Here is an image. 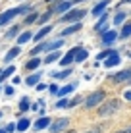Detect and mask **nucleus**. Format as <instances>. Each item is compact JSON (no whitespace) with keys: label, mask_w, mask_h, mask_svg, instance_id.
Listing matches in <instances>:
<instances>
[{"label":"nucleus","mask_w":131,"mask_h":133,"mask_svg":"<svg viewBox=\"0 0 131 133\" xmlns=\"http://www.w3.org/2000/svg\"><path fill=\"white\" fill-rule=\"evenodd\" d=\"M27 12H29V6H17V8H12V10H6L0 16V27L6 25L8 21H12L17 14H27Z\"/></svg>","instance_id":"nucleus-1"},{"label":"nucleus","mask_w":131,"mask_h":133,"mask_svg":"<svg viewBox=\"0 0 131 133\" xmlns=\"http://www.w3.org/2000/svg\"><path fill=\"white\" fill-rule=\"evenodd\" d=\"M13 71H16V68H13V66H10V68H6V70L2 71V79H6V77H10V75H12Z\"/></svg>","instance_id":"nucleus-30"},{"label":"nucleus","mask_w":131,"mask_h":133,"mask_svg":"<svg viewBox=\"0 0 131 133\" xmlns=\"http://www.w3.org/2000/svg\"><path fill=\"white\" fill-rule=\"evenodd\" d=\"M71 75V70L67 68V70H64V71H56V73H52V77L54 79H66V77H70Z\"/></svg>","instance_id":"nucleus-18"},{"label":"nucleus","mask_w":131,"mask_h":133,"mask_svg":"<svg viewBox=\"0 0 131 133\" xmlns=\"http://www.w3.org/2000/svg\"><path fill=\"white\" fill-rule=\"evenodd\" d=\"M87 133H98V129H93V131H87Z\"/></svg>","instance_id":"nucleus-41"},{"label":"nucleus","mask_w":131,"mask_h":133,"mask_svg":"<svg viewBox=\"0 0 131 133\" xmlns=\"http://www.w3.org/2000/svg\"><path fill=\"white\" fill-rule=\"evenodd\" d=\"M102 100H104V93H102V91H96V93H93V95H89V97H87L85 106H87V108H94L96 104H100Z\"/></svg>","instance_id":"nucleus-3"},{"label":"nucleus","mask_w":131,"mask_h":133,"mask_svg":"<svg viewBox=\"0 0 131 133\" xmlns=\"http://www.w3.org/2000/svg\"><path fill=\"white\" fill-rule=\"evenodd\" d=\"M67 125H70V120H67V118H60V120H56L50 125V133H60V131H64Z\"/></svg>","instance_id":"nucleus-5"},{"label":"nucleus","mask_w":131,"mask_h":133,"mask_svg":"<svg viewBox=\"0 0 131 133\" xmlns=\"http://www.w3.org/2000/svg\"><path fill=\"white\" fill-rule=\"evenodd\" d=\"M77 52H79V46H73V48L70 50V52L66 54V56H62L60 64H62V66H70L71 62H75V54H77Z\"/></svg>","instance_id":"nucleus-6"},{"label":"nucleus","mask_w":131,"mask_h":133,"mask_svg":"<svg viewBox=\"0 0 131 133\" xmlns=\"http://www.w3.org/2000/svg\"><path fill=\"white\" fill-rule=\"evenodd\" d=\"M29 125H31V122L27 120V118H21V120H19V123L16 125V129H19V131H25Z\"/></svg>","instance_id":"nucleus-21"},{"label":"nucleus","mask_w":131,"mask_h":133,"mask_svg":"<svg viewBox=\"0 0 131 133\" xmlns=\"http://www.w3.org/2000/svg\"><path fill=\"white\" fill-rule=\"evenodd\" d=\"M40 62H43V60H39V58H31V60L25 64V68H27V70H37V68L40 66Z\"/></svg>","instance_id":"nucleus-17"},{"label":"nucleus","mask_w":131,"mask_h":133,"mask_svg":"<svg viewBox=\"0 0 131 133\" xmlns=\"http://www.w3.org/2000/svg\"><path fill=\"white\" fill-rule=\"evenodd\" d=\"M83 16H85V10H71L66 16H62L60 21H79V19H83Z\"/></svg>","instance_id":"nucleus-4"},{"label":"nucleus","mask_w":131,"mask_h":133,"mask_svg":"<svg viewBox=\"0 0 131 133\" xmlns=\"http://www.w3.org/2000/svg\"><path fill=\"white\" fill-rule=\"evenodd\" d=\"M50 31H52V27H50V25H44L43 29H40L39 33L35 35V41H40V39H43V37H46L48 33H50Z\"/></svg>","instance_id":"nucleus-16"},{"label":"nucleus","mask_w":131,"mask_h":133,"mask_svg":"<svg viewBox=\"0 0 131 133\" xmlns=\"http://www.w3.org/2000/svg\"><path fill=\"white\" fill-rule=\"evenodd\" d=\"M67 133H75V129H70V131H67Z\"/></svg>","instance_id":"nucleus-42"},{"label":"nucleus","mask_w":131,"mask_h":133,"mask_svg":"<svg viewBox=\"0 0 131 133\" xmlns=\"http://www.w3.org/2000/svg\"><path fill=\"white\" fill-rule=\"evenodd\" d=\"M123 133H131V125L127 127V129H123Z\"/></svg>","instance_id":"nucleus-39"},{"label":"nucleus","mask_w":131,"mask_h":133,"mask_svg":"<svg viewBox=\"0 0 131 133\" xmlns=\"http://www.w3.org/2000/svg\"><path fill=\"white\" fill-rule=\"evenodd\" d=\"M129 35H131V23H125L123 27H121L120 37H121V39H125V37H129Z\"/></svg>","instance_id":"nucleus-25"},{"label":"nucleus","mask_w":131,"mask_h":133,"mask_svg":"<svg viewBox=\"0 0 131 133\" xmlns=\"http://www.w3.org/2000/svg\"><path fill=\"white\" fill-rule=\"evenodd\" d=\"M64 106H70V100H60L56 104V108H64Z\"/></svg>","instance_id":"nucleus-34"},{"label":"nucleus","mask_w":131,"mask_h":133,"mask_svg":"<svg viewBox=\"0 0 131 133\" xmlns=\"http://www.w3.org/2000/svg\"><path fill=\"white\" fill-rule=\"evenodd\" d=\"M56 60H62V58H60V50H58V52H50V54L46 56V60H44V62H46V64H54Z\"/></svg>","instance_id":"nucleus-20"},{"label":"nucleus","mask_w":131,"mask_h":133,"mask_svg":"<svg viewBox=\"0 0 131 133\" xmlns=\"http://www.w3.org/2000/svg\"><path fill=\"white\" fill-rule=\"evenodd\" d=\"M29 106H31V102H29V98H21L19 100V110H21V112H25V110H29Z\"/></svg>","instance_id":"nucleus-26"},{"label":"nucleus","mask_w":131,"mask_h":133,"mask_svg":"<svg viewBox=\"0 0 131 133\" xmlns=\"http://www.w3.org/2000/svg\"><path fill=\"white\" fill-rule=\"evenodd\" d=\"M123 21H125V14L120 10L118 14H116V17H114V23H116V25H120V23H123Z\"/></svg>","instance_id":"nucleus-28"},{"label":"nucleus","mask_w":131,"mask_h":133,"mask_svg":"<svg viewBox=\"0 0 131 133\" xmlns=\"http://www.w3.org/2000/svg\"><path fill=\"white\" fill-rule=\"evenodd\" d=\"M48 123H50V120H48L46 116H43V118H39L37 122H35V129H44V127H48Z\"/></svg>","instance_id":"nucleus-12"},{"label":"nucleus","mask_w":131,"mask_h":133,"mask_svg":"<svg viewBox=\"0 0 131 133\" xmlns=\"http://www.w3.org/2000/svg\"><path fill=\"white\" fill-rule=\"evenodd\" d=\"M112 54H114V52H112V50H104V52H100V54H98V60H106V58H110L112 56Z\"/></svg>","instance_id":"nucleus-32"},{"label":"nucleus","mask_w":131,"mask_h":133,"mask_svg":"<svg viewBox=\"0 0 131 133\" xmlns=\"http://www.w3.org/2000/svg\"><path fill=\"white\" fill-rule=\"evenodd\" d=\"M46 2H52V0H46Z\"/></svg>","instance_id":"nucleus-45"},{"label":"nucleus","mask_w":131,"mask_h":133,"mask_svg":"<svg viewBox=\"0 0 131 133\" xmlns=\"http://www.w3.org/2000/svg\"><path fill=\"white\" fill-rule=\"evenodd\" d=\"M73 89H75V83H70V85L62 87V89L58 91V97H66V95H70V93H71Z\"/></svg>","instance_id":"nucleus-15"},{"label":"nucleus","mask_w":131,"mask_h":133,"mask_svg":"<svg viewBox=\"0 0 131 133\" xmlns=\"http://www.w3.org/2000/svg\"><path fill=\"white\" fill-rule=\"evenodd\" d=\"M116 37H118V33H116V31H106V33L102 35V41H104L106 44H110L112 41H116Z\"/></svg>","instance_id":"nucleus-13"},{"label":"nucleus","mask_w":131,"mask_h":133,"mask_svg":"<svg viewBox=\"0 0 131 133\" xmlns=\"http://www.w3.org/2000/svg\"><path fill=\"white\" fill-rule=\"evenodd\" d=\"M71 2H73V4H77V2H85V0H71Z\"/></svg>","instance_id":"nucleus-40"},{"label":"nucleus","mask_w":131,"mask_h":133,"mask_svg":"<svg viewBox=\"0 0 131 133\" xmlns=\"http://www.w3.org/2000/svg\"><path fill=\"white\" fill-rule=\"evenodd\" d=\"M0 133H6V131H4V129H0Z\"/></svg>","instance_id":"nucleus-44"},{"label":"nucleus","mask_w":131,"mask_h":133,"mask_svg":"<svg viewBox=\"0 0 131 133\" xmlns=\"http://www.w3.org/2000/svg\"><path fill=\"white\" fill-rule=\"evenodd\" d=\"M81 29V25L79 23H75V25H71V27H67L66 31H62V37H66V35H73L75 31H79Z\"/></svg>","instance_id":"nucleus-23"},{"label":"nucleus","mask_w":131,"mask_h":133,"mask_svg":"<svg viewBox=\"0 0 131 133\" xmlns=\"http://www.w3.org/2000/svg\"><path fill=\"white\" fill-rule=\"evenodd\" d=\"M118 133H123V131H118Z\"/></svg>","instance_id":"nucleus-46"},{"label":"nucleus","mask_w":131,"mask_h":133,"mask_svg":"<svg viewBox=\"0 0 131 133\" xmlns=\"http://www.w3.org/2000/svg\"><path fill=\"white\" fill-rule=\"evenodd\" d=\"M37 19H39V14H31V16L25 17V23H27V25H29V23H35Z\"/></svg>","instance_id":"nucleus-31"},{"label":"nucleus","mask_w":131,"mask_h":133,"mask_svg":"<svg viewBox=\"0 0 131 133\" xmlns=\"http://www.w3.org/2000/svg\"><path fill=\"white\" fill-rule=\"evenodd\" d=\"M125 98H127V100H131V91H125Z\"/></svg>","instance_id":"nucleus-38"},{"label":"nucleus","mask_w":131,"mask_h":133,"mask_svg":"<svg viewBox=\"0 0 131 133\" xmlns=\"http://www.w3.org/2000/svg\"><path fill=\"white\" fill-rule=\"evenodd\" d=\"M39 79H40V73H33V75L27 77V85H39Z\"/></svg>","instance_id":"nucleus-24"},{"label":"nucleus","mask_w":131,"mask_h":133,"mask_svg":"<svg viewBox=\"0 0 131 133\" xmlns=\"http://www.w3.org/2000/svg\"><path fill=\"white\" fill-rule=\"evenodd\" d=\"M70 6H73V2H71V0H66V2H60V4H58L56 8H54V12H58V14H60V12H66V10H67Z\"/></svg>","instance_id":"nucleus-14"},{"label":"nucleus","mask_w":131,"mask_h":133,"mask_svg":"<svg viewBox=\"0 0 131 133\" xmlns=\"http://www.w3.org/2000/svg\"><path fill=\"white\" fill-rule=\"evenodd\" d=\"M79 100H81V98H73V100H70V106H75V104H79Z\"/></svg>","instance_id":"nucleus-37"},{"label":"nucleus","mask_w":131,"mask_h":133,"mask_svg":"<svg viewBox=\"0 0 131 133\" xmlns=\"http://www.w3.org/2000/svg\"><path fill=\"white\" fill-rule=\"evenodd\" d=\"M108 4H110V0H102L100 4H96V6L93 8V16H102V12L108 8Z\"/></svg>","instance_id":"nucleus-9"},{"label":"nucleus","mask_w":131,"mask_h":133,"mask_svg":"<svg viewBox=\"0 0 131 133\" xmlns=\"http://www.w3.org/2000/svg\"><path fill=\"white\" fill-rule=\"evenodd\" d=\"M87 56H89V52L85 48H79V52L75 54V62H83V60H87Z\"/></svg>","instance_id":"nucleus-22"},{"label":"nucleus","mask_w":131,"mask_h":133,"mask_svg":"<svg viewBox=\"0 0 131 133\" xmlns=\"http://www.w3.org/2000/svg\"><path fill=\"white\" fill-rule=\"evenodd\" d=\"M19 52H21V48H19V46H13L12 50H8V54L4 56V62H12V60H13V58H16Z\"/></svg>","instance_id":"nucleus-11"},{"label":"nucleus","mask_w":131,"mask_h":133,"mask_svg":"<svg viewBox=\"0 0 131 133\" xmlns=\"http://www.w3.org/2000/svg\"><path fill=\"white\" fill-rule=\"evenodd\" d=\"M4 93H6V95H13V87H6V89H4Z\"/></svg>","instance_id":"nucleus-36"},{"label":"nucleus","mask_w":131,"mask_h":133,"mask_svg":"<svg viewBox=\"0 0 131 133\" xmlns=\"http://www.w3.org/2000/svg\"><path fill=\"white\" fill-rule=\"evenodd\" d=\"M121 106V102L118 98H112V100H106L104 104H102L100 108H98V114H100V116H110V114H114L116 110H118Z\"/></svg>","instance_id":"nucleus-2"},{"label":"nucleus","mask_w":131,"mask_h":133,"mask_svg":"<svg viewBox=\"0 0 131 133\" xmlns=\"http://www.w3.org/2000/svg\"><path fill=\"white\" fill-rule=\"evenodd\" d=\"M129 77H131V70H123V71L116 73V75H112V79L118 81V83H121V81H127Z\"/></svg>","instance_id":"nucleus-8"},{"label":"nucleus","mask_w":131,"mask_h":133,"mask_svg":"<svg viewBox=\"0 0 131 133\" xmlns=\"http://www.w3.org/2000/svg\"><path fill=\"white\" fill-rule=\"evenodd\" d=\"M0 116H2V112H0Z\"/></svg>","instance_id":"nucleus-47"},{"label":"nucleus","mask_w":131,"mask_h":133,"mask_svg":"<svg viewBox=\"0 0 131 133\" xmlns=\"http://www.w3.org/2000/svg\"><path fill=\"white\" fill-rule=\"evenodd\" d=\"M106 27V12H104V17H100V21H98L96 25H94V29L96 31H100V29H104Z\"/></svg>","instance_id":"nucleus-29"},{"label":"nucleus","mask_w":131,"mask_h":133,"mask_svg":"<svg viewBox=\"0 0 131 133\" xmlns=\"http://www.w3.org/2000/svg\"><path fill=\"white\" fill-rule=\"evenodd\" d=\"M33 39V35L29 33V31H25V33H21L19 37H17V44H25L27 41H31Z\"/></svg>","instance_id":"nucleus-19"},{"label":"nucleus","mask_w":131,"mask_h":133,"mask_svg":"<svg viewBox=\"0 0 131 133\" xmlns=\"http://www.w3.org/2000/svg\"><path fill=\"white\" fill-rule=\"evenodd\" d=\"M64 44V39H56L52 43H44V52H58V48Z\"/></svg>","instance_id":"nucleus-7"},{"label":"nucleus","mask_w":131,"mask_h":133,"mask_svg":"<svg viewBox=\"0 0 131 133\" xmlns=\"http://www.w3.org/2000/svg\"><path fill=\"white\" fill-rule=\"evenodd\" d=\"M48 89H50V93H54V95H58V87H56V85H50V87H48Z\"/></svg>","instance_id":"nucleus-35"},{"label":"nucleus","mask_w":131,"mask_h":133,"mask_svg":"<svg viewBox=\"0 0 131 133\" xmlns=\"http://www.w3.org/2000/svg\"><path fill=\"white\" fill-rule=\"evenodd\" d=\"M17 31H19V27H12V29L8 31V35H6V37H8V39H12V37H16V35H17Z\"/></svg>","instance_id":"nucleus-33"},{"label":"nucleus","mask_w":131,"mask_h":133,"mask_svg":"<svg viewBox=\"0 0 131 133\" xmlns=\"http://www.w3.org/2000/svg\"><path fill=\"white\" fill-rule=\"evenodd\" d=\"M50 14H52V10H48V12H44V14H43V16H39V19H37V21H39V23H40V25H43V23H46V21H48V19H50Z\"/></svg>","instance_id":"nucleus-27"},{"label":"nucleus","mask_w":131,"mask_h":133,"mask_svg":"<svg viewBox=\"0 0 131 133\" xmlns=\"http://www.w3.org/2000/svg\"><path fill=\"white\" fill-rule=\"evenodd\" d=\"M121 2H131V0H121Z\"/></svg>","instance_id":"nucleus-43"},{"label":"nucleus","mask_w":131,"mask_h":133,"mask_svg":"<svg viewBox=\"0 0 131 133\" xmlns=\"http://www.w3.org/2000/svg\"><path fill=\"white\" fill-rule=\"evenodd\" d=\"M118 64H120V54H118V52H114L110 58H106V60H104V66H106V68L118 66Z\"/></svg>","instance_id":"nucleus-10"}]
</instances>
